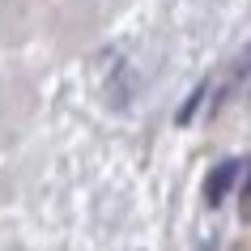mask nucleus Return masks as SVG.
I'll return each mask as SVG.
<instances>
[{
  "label": "nucleus",
  "mask_w": 251,
  "mask_h": 251,
  "mask_svg": "<svg viewBox=\"0 0 251 251\" xmlns=\"http://www.w3.org/2000/svg\"><path fill=\"white\" fill-rule=\"evenodd\" d=\"M238 175H243V162H238V158H226V162L213 166L209 179H204V196H209V204H222V200L230 196V187L238 183Z\"/></svg>",
  "instance_id": "1"
},
{
  "label": "nucleus",
  "mask_w": 251,
  "mask_h": 251,
  "mask_svg": "<svg viewBox=\"0 0 251 251\" xmlns=\"http://www.w3.org/2000/svg\"><path fill=\"white\" fill-rule=\"evenodd\" d=\"M243 217H251V166H247V179H243Z\"/></svg>",
  "instance_id": "2"
}]
</instances>
